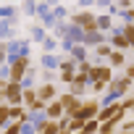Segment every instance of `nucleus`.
Returning a JSON list of instances; mask_svg holds the SVG:
<instances>
[{"mask_svg":"<svg viewBox=\"0 0 134 134\" xmlns=\"http://www.w3.org/2000/svg\"><path fill=\"white\" fill-rule=\"evenodd\" d=\"M42 66H45V69H55V66H60V60H58L55 55H50V53H47V55L42 58Z\"/></svg>","mask_w":134,"mask_h":134,"instance_id":"18","label":"nucleus"},{"mask_svg":"<svg viewBox=\"0 0 134 134\" xmlns=\"http://www.w3.org/2000/svg\"><path fill=\"white\" fill-rule=\"evenodd\" d=\"M58 129H60V121H58V118H45L42 126H40L34 134H58Z\"/></svg>","mask_w":134,"mask_h":134,"instance_id":"10","label":"nucleus"},{"mask_svg":"<svg viewBox=\"0 0 134 134\" xmlns=\"http://www.w3.org/2000/svg\"><path fill=\"white\" fill-rule=\"evenodd\" d=\"M45 113H47V118H63V116H66V108H63V103L55 97V100H50V103H47Z\"/></svg>","mask_w":134,"mask_h":134,"instance_id":"9","label":"nucleus"},{"mask_svg":"<svg viewBox=\"0 0 134 134\" xmlns=\"http://www.w3.org/2000/svg\"><path fill=\"white\" fill-rule=\"evenodd\" d=\"M124 19H126V21H131V24H134V8H129V11H124Z\"/></svg>","mask_w":134,"mask_h":134,"instance_id":"30","label":"nucleus"},{"mask_svg":"<svg viewBox=\"0 0 134 134\" xmlns=\"http://www.w3.org/2000/svg\"><path fill=\"white\" fill-rule=\"evenodd\" d=\"M110 42L116 45V50H124V47H131V45H129V40L124 37V32H116V34H110Z\"/></svg>","mask_w":134,"mask_h":134,"instance_id":"13","label":"nucleus"},{"mask_svg":"<svg viewBox=\"0 0 134 134\" xmlns=\"http://www.w3.org/2000/svg\"><path fill=\"white\" fill-rule=\"evenodd\" d=\"M37 97H40V100H45V103L55 100V97H58V92H55V84H50V82L40 84V87H37Z\"/></svg>","mask_w":134,"mask_h":134,"instance_id":"8","label":"nucleus"},{"mask_svg":"<svg viewBox=\"0 0 134 134\" xmlns=\"http://www.w3.org/2000/svg\"><path fill=\"white\" fill-rule=\"evenodd\" d=\"M100 108H103V103H100V100H82V105H79V110L74 113V118H82V121L97 118Z\"/></svg>","mask_w":134,"mask_h":134,"instance_id":"2","label":"nucleus"},{"mask_svg":"<svg viewBox=\"0 0 134 134\" xmlns=\"http://www.w3.org/2000/svg\"><path fill=\"white\" fill-rule=\"evenodd\" d=\"M108 60H110V66H116V69H121V66H126V55H124L121 50H110Z\"/></svg>","mask_w":134,"mask_h":134,"instance_id":"12","label":"nucleus"},{"mask_svg":"<svg viewBox=\"0 0 134 134\" xmlns=\"http://www.w3.org/2000/svg\"><path fill=\"white\" fill-rule=\"evenodd\" d=\"M74 74H76V71H60L58 82H63V84H71V82H74Z\"/></svg>","mask_w":134,"mask_h":134,"instance_id":"25","label":"nucleus"},{"mask_svg":"<svg viewBox=\"0 0 134 134\" xmlns=\"http://www.w3.org/2000/svg\"><path fill=\"white\" fill-rule=\"evenodd\" d=\"M21 131H24V124L21 121H11V124L3 126V134H21Z\"/></svg>","mask_w":134,"mask_h":134,"instance_id":"15","label":"nucleus"},{"mask_svg":"<svg viewBox=\"0 0 134 134\" xmlns=\"http://www.w3.org/2000/svg\"><path fill=\"white\" fill-rule=\"evenodd\" d=\"M121 129H126V131H134V118H129V121H121Z\"/></svg>","mask_w":134,"mask_h":134,"instance_id":"28","label":"nucleus"},{"mask_svg":"<svg viewBox=\"0 0 134 134\" xmlns=\"http://www.w3.org/2000/svg\"><path fill=\"white\" fill-rule=\"evenodd\" d=\"M34 100H37V90H24V92H21V103H24L26 108H29Z\"/></svg>","mask_w":134,"mask_h":134,"instance_id":"16","label":"nucleus"},{"mask_svg":"<svg viewBox=\"0 0 134 134\" xmlns=\"http://www.w3.org/2000/svg\"><path fill=\"white\" fill-rule=\"evenodd\" d=\"M100 131V121L97 118H90V121H84V126H82V134H97Z\"/></svg>","mask_w":134,"mask_h":134,"instance_id":"14","label":"nucleus"},{"mask_svg":"<svg viewBox=\"0 0 134 134\" xmlns=\"http://www.w3.org/2000/svg\"><path fill=\"white\" fill-rule=\"evenodd\" d=\"M121 32H124V37H126V40H129V45H131V47H134V24H131V21H129V24H126V26H124V29H121Z\"/></svg>","mask_w":134,"mask_h":134,"instance_id":"22","label":"nucleus"},{"mask_svg":"<svg viewBox=\"0 0 134 134\" xmlns=\"http://www.w3.org/2000/svg\"><path fill=\"white\" fill-rule=\"evenodd\" d=\"M103 40H105V34H103L100 29H95V32H84V40H82V42H84V45H100Z\"/></svg>","mask_w":134,"mask_h":134,"instance_id":"11","label":"nucleus"},{"mask_svg":"<svg viewBox=\"0 0 134 134\" xmlns=\"http://www.w3.org/2000/svg\"><path fill=\"white\" fill-rule=\"evenodd\" d=\"M113 79V66H92L90 71V82H110Z\"/></svg>","mask_w":134,"mask_h":134,"instance_id":"6","label":"nucleus"},{"mask_svg":"<svg viewBox=\"0 0 134 134\" xmlns=\"http://www.w3.org/2000/svg\"><path fill=\"white\" fill-rule=\"evenodd\" d=\"M110 50H113V47H108L105 42H100V45H95V53H97V55H103V58H108V55H110Z\"/></svg>","mask_w":134,"mask_h":134,"instance_id":"24","label":"nucleus"},{"mask_svg":"<svg viewBox=\"0 0 134 134\" xmlns=\"http://www.w3.org/2000/svg\"><path fill=\"white\" fill-rule=\"evenodd\" d=\"M124 76H129V79L134 82V63H126V66H124Z\"/></svg>","mask_w":134,"mask_h":134,"instance_id":"27","label":"nucleus"},{"mask_svg":"<svg viewBox=\"0 0 134 134\" xmlns=\"http://www.w3.org/2000/svg\"><path fill=\"white\" fill-rule=\"evenodd\" d=\"M129 87H131V79H129V76L110 79V82H108V95H113V97H121V95H126V92H129Z\"/></svg>","mask_w":134,"mask_h":134,"instance_id":"4","label":"nucleus"},{"mask_svg":"<svg viewBox=\"0 0 134 134\" xmlns=\"http://www.w3.org/2000/svg\"><path fill=\"white\" fill-rule=\"evenodd\" d=\"M97 134H116V131H105V129H100V131H97Z\"/></svg>","mask_w":134,"mask_h":134,"instance_id":"33","label":"nucleus"},{"mask_svg":"<svg viewBox=\"0 0 134 134\" xmlns=\"http://www.w3.org/2000/svg\"><path fill=\"white\" fill-rule=\"evenodd\" d=\"M110 24H113L110 16H97V29H100V32H103V29H110Z\"/></svg>","mask_w":134,"mask_h":134,"instance_id":"23","label":"nucleus"},{"mask_svg":"<svg viewBox=\"0 0 134 134\" xmlns=\"http://www.w3.org/2000/svg\"><path fill=\"white\" fill-rule=\"evenodd\" d=\"M121 108L124 110H134V97H124L121 100Z\"/></svg>","mask_w":134,"mask_h":134,"instance_id":"26","label":"nucleus"},{"mask_svg":"<svg viewBox=\"0 0 134 134\" xmlns=\"http://www.w3.org/2000/svg\"><path fill=\"white\" fill-rule=\"evenodd\" d=\"M8 121H11V116H8V103H0V129H3Z\"/></svg>","mask_w":134,"mask_h":134,"instance_id":"17","label":"nucleus"},{"mask_svg":"<svg viewBox=\"0 0 134 134\" xmlns=\"http://www.w3.org/2000/svg\"><path fill=\"white\" fill-rule=\"evenodd\" d=\"M71 24H76L82 32H95V29H97V16L90 13V11H79V13L71 19Z\"/></svg>","mask_w":134,"mask_h":134,"instance_id":"3","label":"nucleus"},{"mask_svg":"<svg viewBox=\"0 0 134 134\" xmlns=\"http://www.w3.org/2000/svg\"><path fill=\"white\" fill-rule=\"evenodd\" d=\"M58 100L63 103V108H66V116H74V113L79 110V105H82L79 95H71V92H63V95H60Z\"/></svg>","mask_w":134,"mask_h":134,"instance_id":"7","label":"nucleus"},{"mask_svg":"<svg viewBox=\"0 0 134 134\" xmlns=\"http://www.w3.org/2000/svg\"><path fill=\"white\" fill-rule=\"evenodd\" d=\"M118 134H134V131H126V129H118Z\"/></svg>","mask_w":134,"mask_h":134,"instance_id":"32","label":"nucleus"},{"mask_svg":"<svg viewBox=\"0 0 134 134\" xmlns=\"http://www.w3.org/2000/svg\"><path fill=\"white\" fill-rule=\"evenodd\" d=\"M60 71H76V60L74 58H63L60 60Z\"/></svg>","mask_w":134,"mask_h":134,"instance_id":"19","label":"nucleus"},{"mask_svg":"<svg viewBox=\"0 0 134 134\" xmlns=\"http://www.w3.org/2000/svg\"><path fill=\"white\" fill-rule=\"evenodd\" d=\"M3 92H5V103H8V105H19V103H21L24 87H21V82H8Z\"/></svg>","mask_w":134,"mask_h":134,"instance_id":"5","label":"nucleus"},{"mask_svg":"<svg viewBox=\"0 0 134 134\" xmlns=\"http://www.w3.org/2000/svg\"><path fill=\"white\" fill-rule=\"evenodd\" d=\"M69 87H71V90H69L71 95H84V92H87V84H82V82H71Z\"/></svg>","mask_w":134,"mask_h":134,"instance_id":"20","label":"nucleus"},{"mask_svg":"<svg viewBox=\"0 0 134 134\" xmlns=\"http://www.w3.org/2000/svg\"><path fill=\"white\" fill-rule=\"evenodd\" d=\"M118 8H124V11H129V8H131V0H118Z\"/></svg>","mask_w":134,"mask_h":134,"instance_id":"31","label":"nucleus"},{"mask_svg":"<svg viewBox=\"0 0 134 134\" xmlns=\"http://www.w3.org/2000/svg\"><path fill=\"white\" fill-rule=\"evenodd\" d=\"M105 90H108L105 82H90V92H92V95H100V92H105Z\"/></svg>","mask_w":134,"mask_h":134,"instance_id":"21","label":"nucleus"},{"mask_svg":"<svg viewBox=\"0 0 134 134\" xmlns=\"http://www.w3.org/2000/svg\"><path fill=\"white\" fill-rule=\"evenodd\" d=\"M29 71V55H19L8 63V82H24Z\"/></svg>","mask_w":134,"mask_h":134,"instance_id":"1","label":"nucleus"},{"mask_svg":"<svg viewBox=\"0 0 134 134\" xmlns=\"http://www.w3.org/2000/svg\"><path fill=\"white\" fill-rule=\"evenodd\" d=\"M5 55H8V45H3V42H0V63L5 60Z\"/></svg>","mask_w":134,"mask_h":134,"instance_id":"29","label":"nucleus"}]
</instances>
